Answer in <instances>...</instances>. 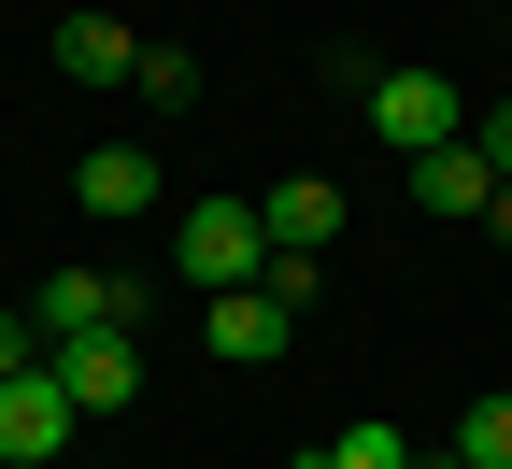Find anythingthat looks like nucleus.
Instances as JSON below:
<instances>
[{
	"instance_id": "f257e3e1",
	"label": "nucleus",
	"mask_w": 512,
	"mask_h": 469,
	"mask_svg": "<svg viewBox=\"0 0 512 469\" xmlns=\"http://www.w3.org/2000/svg\"><path fill=\"white\" fill-rule=\"evenodd\" d=\"M171 271L200 285V299L256 285V271H271V228H256V199H185V214H171Z\"/></svg>"
},
{
	"instance_id": "f03ea898",
	"label": "nucleus",
	"mask_w": 512,
	"mask_h": 469,
	"mask_svg": "<svg viewBox=\"0 0 512 469\" xmlns=\"http://www.w3.org/2000/svg\"><path fill=\"white\" fill-rule=\"evenodd\" d=\"M370 143H399V157L470 143V100H456V72H370Z\"/></svg>"
},
{
	"instance_id": "7ed1b4c3",
	"label": "nucleus",
	"mask_w": 512,
	"mask_h": 469,
	"mask_svg": "<svg viewBox=\"0 0 512 469\" xmlns=\"http://www.w3.org/2000/svg\"><path fill=\"white\" fill-rule=\"evenodd\" d=\"M86 327H143V285H128V271H86V256H72V271H43L29 342L57 356V342H86Z\"/></svg>"
},
{
	"instance_id": "20e7f679",
	"label": "nucleus",
	"mask_w": 512,
	"mask_h": 469,
	"mask_svg": "<svg viewBox=\"0 0 512 469\" xmlns=\"http://www.w3.org/2000/svg\"><path fill=\"white\" fill-rule=\"evenodd\" d=\"M43 370L72 384V413H128V398H143V327H86V342H57Z\"/></svg>"
},
{
	"instance_id": "39448f33",
	"label": "nucleus",
	"mask_w": 512,
	"mask_h": 469,
	"mask_svg": "<svg viewBox=\"0 0 512 469\" xmlns=\"http://www.w3.org/2000/svg\"><path fill=\"white\" fill-rule=\"evenodd\" d=\"M72 427H86V413H72V384H57V370H15V384H0V455H15V469H43Z\"/></svg>"
},
{
	"instance_id": "423d86ee",
	"label": "nucleus",
	"mask_w": 512,
	"mask_h": 469,
	"mask_svg": "<svg viewBox=\"0 0 512 469\" xmlns=\"http://www.w3.org/2000/svg\"><path fill=\"white\" fill-rule=\"evenodd\" d=\"M256 228H271V256H313V242H342V185H328V171H285L271 199H256Z\"/></svg>"
},
{
	"instance_id": "0eeeda50",
	"label": "nucleus",
	"mask_w": 512,
	"mask_h": 469,
	"mask_svg": "<svg viewBox=\"0 0 512 469\" xmlns=\"http://www.w3.org/2000/svg\"><path fill=\"white\" fill-rule=\"evenodd\" d=\"M200 327H214V356H242V370H271V356H285V327H299V313H285L271 285H228V299H200Z\"/></svg>"
},
{
	"instance_id": "6e6552de",
	"label": "nucleus",
	"mask_w": 512,
	"mask_h": 469,
	"mask_svg": "<svg viewBox=\"0 0 512 469\" xmlns=\"http://www.w3.org/2000/svg\"><path fill=\"white\" fill-rule=\"evenodd\" d=\"M57 72H72V86H128V72H143V29H128V15H57Z\"/></svg>"
},
{
	"instance_id": "1a4fd4ad",
	"label": "nucleus",
	"mask_w": 512,
	"mask_h": 469,
	"mask_svg": "<svg viewBox=\"0 0 512 469\" xmlns=\"http://www.w3.org/2000/svg\"><path fill=\"white\" fill-rule=\"evenodd\" d=\"M72 199H86L100 228H128V214H157V157H143V143H100V157L72 171Z\"/></svg>"
},
{
	"instance_id": "9d476101",
	"label": "nucleus",
	"mask_w": 512,
	"mask_h": 469,
	"mask_svg": "<svg viewBox=\"0 0 512 469\" xmlns=\"http://www.w3.org/2000/svg\"><path fill=\"white\" fill-rule=\"evenodd\" d=\"M413 199H427V214H456V228H484V199H498L484 143H441V157H413Z\"/></svg>"
},
{
	"instance_id": "9b49d317",
	"label": "nucleus",
	"mask_w": 512,
	"mask_h": 469,
	"mask_svg": "<svg viewBox=\"0 0 512 469\" xmlns=\"http://www.w3.org/2000/svg\"><path fill=\"white\" fill-rule=\"evenodd\" d=\"M313 469H413V441L370 413V427H342V441H313Z\"/></svg>"
},
{
	"instance_id": "f8f14e48",
	"label": "nucleus",
	"mask_w": 512,
	"mask_h": 469,
	"mask_svg": "<svg viewBox=\"0 0 512 469\" xmlns=\"http://www.w3.org/2000/svg\"><path fill=\"white\" fill-rule=\"evenodd\" d=\"M456 469H512V398H470V427H456Z\"/></svg>"
},
{
	"instance_id": "ddd939ff",
	"label": "nucleus",
	"mask_w": 512,
	"mask_h": 469,
	"mask_svg": "<svg viewBox=\"0 0 512 469\" xmlns=\"http://www.w3.org/2000/svg\"><path fill=\"white\" fill-rule=\"evenodd\" d=\"M128 86H143V100H200V57H185V43H143V72H128Z\"/></svg>"
},
{
	"instance_id": "4468645a",
	"label": "nucleus",
	"mask_w": 512,
	"mask_h": 469,
	"mask_svg": "<svg viewBox=\"0 0 512 469\" xmlns=\"http://www.w3.org/2000/svg\"><path fill=\"white\" fill-rule=\"evenodd\" d=\"M15 370H43V342H29V313H0V384Z\"/></svg>"
},
{
	"instance_id": "2eb2a0df",
	"label": "nucleus",
	"mask_w": 512,
	"mask_h": 469,
	"mask_svg": "<svg viewBox=\"0 0 512 469\" xmlns=\"http://www.w3.org/2000/svg\"><path fill=\"white\" fill-rule=\"evenodd\" d=\"M484 171H498V185H512V100H498V114H484Z\"/></svg>"
},
{
	"instance_id": "dca6fc26",
	"label": "nucleus",
	"mask_w": 512,
	"mask_h": 469,
	"mask_svg": "<svg viewBox=\"0 0 512 469\" xmlns=\"http://www.w3.org/2000/svg\"><path fill=\"white\" fill-rule=\"evenodd\" d=\"M484 242H512V185H498V199H484Z\"/></svg>"
},
{
	"instance_id": "f3484780",
	"label": "nucleus",
	"mask_w": 512,
	"mask_h": 469,
	"mask_svg": "<svg viewBox=\"0 0 512 469\" xmlns=\"http://www.w3.org/2000/svg\"><path fill=\"white\" fill-rule=\"evenodd\" d=\"M299 469H313V455H299Z\"/></svg>"
},
{
	"instance_id": "a211bd4d",
	"label": "nucleus",
	"mask_w": 512,
	"mask_h": 469,
	"mask_svg": "<svg viewBox=\"0 0 512 469\" xmlns=\"http://www.w3.org/2000/svg\"><path fill=\"white\" fill-rule=\"evenodd\" d=\"M413 469H427V455H413Z\"/></svg>"
}]
</instances>
